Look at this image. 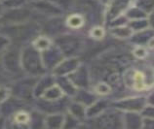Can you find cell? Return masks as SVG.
Wrapping results in <instances>:
<instances>
[{
	"label": "cell",
	"mask_w": 154,
	"mask_h": 129,
	"mask_svg": "<svg viewBox=\"0 0 154 129\" xmlns=\"http://www.w3.org/2000/svg\"><path fill=\"white\" fill-rule=\"evenodd\" d=\"M21 66L29 77H40L47 73L42 62L41 52L31 45L25 47L21 51Z\"/></svg>",
	"instance_id": "cell-1"
},
{
	"label": "cell",
	"mask_w": 154,
	"mask_h": 129,
	"mask_svg": "<svg viewBox=\"0 0 154 129\" xmlns=\"http://www.w3.org/2000/svg\"><path fill=\"white\" fill-rule=\"evenodd\" d=\"M53 44L62 51L64 57L77 56V54L83 48L82 38L71 33H63L57 36L53 40Z\"/></svg>",
	"instance_id": "cell-2"
},
{
	"label": "cell",
	"mask_w": 154,
	"mask_h": 129,
	"mask_svg": "<svg viewBox=\"0 0 154 129\" xmlns=\"http://www.w3.org/2000/svg\"><path fill=\"white\" fill-rule=\"evenodd\" d=\"M146 96L137 95L125 98H117L110 101V106L120 112H140L146 105Z\"/></svg>",
	"instance_id": "cell-3"
},
{
	"label": "cell",
	"mask_w": 154,
	"mask_h": 129,
	"mask_svg": "<svg viewBox=\"0 0 154 129\" xmlns=\"http://www.w3.org/2000/svg\"><path fill=\"white\" fill-rule=\"evenodd\" d=\"M32 16L31 8L26 6L12 8V9H6L1 18V21H4L10 25H25L29 22Z\"/></svg>",
	"instance_id": "cell-4"
},
{
	"label": "cell",
	"mask_w": 154,
	"mask_h": 129,
	"mask_svg": "<svg viewBox=\"0 0 154 129\" xmlns=\"http://www.w3.org/2000/svg\"><path fill=\"white\" fill-rule=\"evenodd\" d=\"M108 110V109H107ZM107 110H105L100 115L95 116V118L88 119L95 122L96 127L102 128H121L123 127L122 122V112L116 110L114 112L108 113Z\"/></svg>",
	"instance_id": "cell-5"
},
{
	"label": "cell",
	"mask_w": 154,
	"mask_h": 129,
	"mask_svg": "<svg viewBox=\"0 0 154 129\" xmlns=\"http://www.w3.org/2000/svg\"><path fill=\"white\" fill-rule=\"evenodd\" d=\"M124 81L127 87L131 88V89L137 92L145 91L150 86H149L148 83L146 82V76H145L144 72L139 69H131L126 72V74L124 76Z\"/></svg>",
	"instance_id": "cell-6"
},
{
	"label": "cell",
	"mask_w": 154,
	"mask_h": 129,
	"mask_svg": "<svg viewBox=\"0 0 154 129\" xmlns=\"http://www.w3.org/2000/svg\"><path fill=\"white\" fill-rule=\"evenodd\" d=\"M136 0H107L106 1V9H105L104 19L106 25L119 16L125 14L130 7L135 4Z\"/></svg>",
	"instance_id": "cell-7"
},
{
	"label": "cell",
	"mask_w": 154,
	"mask_h": 129,
	"mask_svg": "<svg viewBox=\"0 0 154 129\" xmlns=\"http://www.w3.org/2000/svg\"><path fill=\"white\" fill-rule=\"evenodd\" d=\"M82 63L78 56H69V57H63L57 65L51 70L50 73L55 76H67L72 71H74L80 64Z\"/></svg>",
	"instance_id": "cell-8"
},
{
	"label": "cell",
	"mask_w": 154,
	"mask_h": 129,
	"mask_svg": "<svg viewBox=\"0 0 154 129\" xmlns=\"http://www.w3.org/2000/svg\"><path fill=\"white\" fill-rule=\"evenodd\" d=\"M40 52H41V58H42L43 65L45 67L47 72H51L53 68L64 57L63 54H62V51H60L54 44H53L51 47L48 48V49Z\"/></svg>",
	"instance_id": "cell-9"
},
{
	"label": "cell",
	"mask_w": 154,
	"mask_h": 129,
	"mask_svg": "<svg viewBox=\"0 0 154 129\" xmlns=\"http://www.w3.org/2000/svg\"><path fill=\"white\" fill-rule=\"evenodd\" d=\"M66 29L67 28L66 26V23H64V18H62V16L51 17L44 23L43 26L44 34L49 36L52 39L64 33Z\"/></svg>",
	"instance_id": "cell-10"
},
{
	"label": "cell",
	"mask_w": 154,
	"mask_h": 129,
	"mask_svg": "<svg viewBox=\"0 0 154 129\" xmlns=\"http://www.w3.org/2000/svg\"><path fill=\"white\" fill-rule=\"evenodd\" d=\"M66 77L77 88H89L90 86L89 70L85 64L81 63L74 71H72Z\"/></svg>",
	"instance_id": "cell-11"
},
{
	"label": "cell",
	"mask_w": 154,
	"mask_h": 129,
	"mask_svg": "<svg viewBox=\"0 0 154 129\" xmlns=\"http://www.w3.org/2000/svg\"><path fill=\"white\" fill-rule=\"evenodd\" d=\"M18 52L19 51L16 50L10 51V47L6 51L3 52V62L7 70L11 72H19L20 70H23L21 66V54Z\"/></svg>",
	"instance_id": "cell-12"
},
{
	"label": "cell",
	"mask_w": 154,
	"mask_h": 129,
	"mask_svg": "<svg viewBox=\"0 0 154 129\" xmlns=\"http://www.w3.org/2000/svg\"><path fill=\"white\" fill-rule=\"evenodd\" d=\"M33 5V8L38 11L39 13L43 15H48L51 17H57V16H62L63 12L60 9L59 7L54 5L49 0H40L37 2L31 3Z\"/></svg>",
	"instance_id": "cell-13"
},
{
	"label": "cell",
	"mask_w": 154,
	"mask_h": 129,
	"mask_svg": "<svg viewBox=\"0 0 154 129\" xmlns=\"http://www.w3.org/2000/svg\"><path fill=\"white\" fill-rule=\"evenodd\" d=\"M64 23L68 30L78 32L86 25V19L80 13H71L64 18Z\"/></svg>",
	"instance_id": "cell-14"
},
{
	"label": "cell",
	"mask_w": 154,
	"mask_h": 129,
	"mask_svg": "<svg viewBox=\"0 0 154 129\" xmlns=\"http://www.w3.org/2000/svg\"><path fill=\"white\" fill-rule=\"evenodd\" d=\"M54 84H55V76H53L51 73L49 75L46 73L38 77L33 88V97L37 98L39 96H41L43 92Z\"/></svg>",
	"instance_id": "cell-15"
},
{
	"label": "cell",
	"mask_w": 154,
	"mask_h": 129,
	"mask_svg": "<svg viewBox=\"0 0 154 129\" xmlns=\"http://www.w3.org/2000/svg\"><path fill=\"white\" fill-rule=\"evenodd\" d=\"M110 102H108L106 99H97L95 102L86 108V119L95 118V116L100 115L105 110H107Z\"/></svg>",
	"instance_id": "cell-16"
},
{
	"label": "cell",
	"mask_w": 154,
	"mask_h": 129,
	"mask_svg": "<svg viewBox=\"0 0 154 129\" xmlns=\"http://www.w3.org/2000/svg\"><path fill=\"white\" fill-rule=\"evenodd\" d=\"M129 40L135 45L147 46L149 43L153 41V28H146V29L134 32Z\"/></svg>",
	"instance_id": "cell-17"
},
{
	"label": "cell",
	"mask_w": 154,
	"mask_h": 129,
	"mask_svg": "<svg viewBox=\"0 0 154 129\" xmlns=\"http://www.w3.org/2000/svg\"><path fill=\"white\" fill-rule=\"evenodd\" d=\"M123 127L141 128L143 116L139 112H122Z\"/></svg>",
	"instance_id": "cell-18"
},
{
	"label": "cell",
	"mask_w": 154,
	"mask_h": 129,
	"mask_svg": "<svg viewBox=\"0 0 154 129\" xmlns=\"http://www.w3.org/2000/svg\"><path fill=\"white\" fill-rule=\"evenodd\" d=\"M72 98H73L72 100H74V101H77L88 107L89 105H91L98 99V96L93 91L88 90V88H77L76 93Z\"/></svg>",
	"instance_id": "cell-19"
},
{
	"label": "cell",
	"mask_w": 154,
	"mask_h": 129,
	"mask_svg": "<svg viewBox=\"0 0 154 129\" xmlns=\"http://www.w3.org/2000/svg\"><path fill=\"white\" fill-rule=\"evenodd\" d=\"M64 113H54V114L45 115V118H44V128H63Z\"/></svg>",
	"instance_id": "cell-20"
},
{
	"label": "cell",
	"mask_w": 154,
	"mask_h": 129,
	"mask_svg": "<svg viewBox=\"0 0 154 129\" xmlns=\"http://www.w3.org/2000/svg\"><path fill=\"white\" fill-rule=\"evenodd\" d=\"M86 108L87 107L85 105L74 101V100H71L67 104L66 112L69 113L70 115H72L77 119H79L80 122H84L86 120Z\"/></svg>",
	"instance_id": "cell-21"
},
{
	"label": "cell",
	"mask_w": 154,
	"mask_h": 129,
	"mask_svg": "<svg viewBox=\"0 0 154 129\" xmlns=\"http://www.w3.org/2000/svg\"><path fill=\"white\" fill-rule=\"evenodd\" d=\"M55 82L58 86L62 88L63 93L66 94L67 97H73L74 94L77 91V87L73 84L70 82V80L68 79L66 76H59V77H55Z\"/></svg>",
	"instance_id": "cell-22"
},
{
	"label": "cell",
	"mask_w": 154,
	"mask_h": 129,
	"mask_svg": "<svg viewBox=\"0 0 154 129\" xmlns=\"http://www.w3.org/2000/svg\"><path fill=\"white\" fill-rule=\"evenodd\" d=\"M109 33L114 38H117L119 40H129L133 35L134 31L126 23V25H122L110 26L109 27Z\"/></svg>",
	"instance_id": "cell-23"
},
{
	"label": "cell",
	"mask_w": 154,
	"mask_h": 129,
	"mask_svg": "<svg viewBox=\"0 0 154 129\" xmlns=\"http://www.w3.org/2000/svg\"><path fill=\"white\" fill-rule=\"evenodd\" d=\"M66 95L63 93L62 88H60L55 82V84H52L50 87H48L39 97L46 99V100H50V101H56V100H60L63 97H66Z\"/></svg>",
	"instance_id": "cell-24"
},
{
	"label": "cell",
	"mask_w": 154,
	"mask_h": 129,
	"mask_svg": "<svg viewBox=\"0 0 154 129\" xmlns=\"http://www.w3.org/2000/svg\"><path fill=\"white\" fill-rule=\"evenodd\" d=\"M52 45H53V39L45 34L35 36V38H33V40H32V42H31V46L34 47L35 49L38 50L39 51H42L44 50L48 49V48L51 47Z\"/></svg>",
	"instance_id": "cell-25"
},
{
	"label": "cell",
	"mask_w": 154,
	"mask_h": 129,
	"mask_svg": "<svg viewBox=\"0 0 154 129\" xmlns=\"http://www.w3.org/2000/svg\"><path fill=\"white\" fill-rule=\"evenodd\" d=\"M124 16L127 18L128 21H131V19H145V18H147L148 14L145 13L143 10H141L140 8H139L134 4L133 6H131L126 12H125Z\"/></svg>",
	"instance_id": "cell-26"
},
{
	"label": "cell",
	"mask_w": 154,
	"mask_h": 129,
	"mask_svg": "<svg viewBox=\"0 0 154 129\" xmlns=\"http://www.w3.org/2000/svg\"><path fill=\"white\" fill-rule=\"evenodd\" d=\"M92 91L97 96H107L112 93V86L107 82H100L93 86Z\"/></svg>",
	"instance_id": "cell-27"
},
{
	"label": "cell",
	"mask_w": 154,
	"mask_h": 129,
	"mask_svg": "<svg viewBox=\"0 0 154 129\" xmlns=\"http://www.w3.org/2000/svg\"><path fill=\"white\" fill-rule=\"evenodd\" d=\"M30 116L31 114H29L28 112L19 109L14 114V123H17L18 125L26 126L27 124L30 123Z\"/></svg>",
	"instance_id": "cell-28"
},
{
	"label": "cell",
	"mask_w": 154,
	"mask_h": 129,
	"mask_svg": "<svg viewBox=\"0 0 154 129\" xmlns=\"http://www.w3.org/2000/svg\"><path fill=\"white\" fill-rule=\"evenodd\" d=\"M127 25L130 27H131V29L134 32L146 29V28H151L150 26H149L147 18H145V19H131V21L127 22Z\"/></svg>",
	"instance_id": "cell-29"
},
{
	"label": "cell",
	"mask_w": 154,
	"mask_h": 129,
	"mask_svg": "<svg viewBox=\"0 0 154 129\" xmlns=\"http://www.w3.org/2000/svg\"><path fill=\"white\" fill-rule=\"evenodd\" d=\"M88 36L95 41H102L105 37V28L103 26H93L88 32Z\"/></svg>",
	"instance_id": "cell-30"
},
{
	"label": "cell",
	"mask_w": 154,
	"mask_h": 129,
	"mask_svg": "<svg viewBox=\"0 0 154 129\" xmlns=\"http://www.w3.org/2000/svg\"><path fill=\"white\" fill-rule=\"evenodd\" d=\"M133 54L135 58L139 60H143L148 56V51L146 49V46H140V45H134Z\"/></svg>",
	"instance_id": "cell-31"
},
{
	"label": "cell",
	"mask_w": 154,
	"mask_h": 129,
	"mask_svg": "<svg viewBox=\"0 0 154 129\" xmlns=\"http://www.w3.org/2000/svg\"><path fill=\"white\" fill-rule=\"evenodd\" d=\"M49 1L59 7L63 12L72 9L75 4V0H49Z\"/></svg>",
	"instance_id": "cell-32"
},
{
	"label": "cell",
	"mask_w": 154,
	"mask_h": 129,
	"mask_svg": "<svg viewBox=\"0 0 154 129\" xmlns=\"http://www.w3.org/2000/svg\"><path fill=\"white\" fill-rule=\"evenodd\" d=\"M135 5L147 14L153 12V0H136Z\"/></svg>",
	"instance_id": "cell-33"
},
{
	"label": "cell",
	"mask_w": 154,
	"mask_h": 129,
	"mask_svg": "<svg viewBox=\"0 0 154 129\" xmlns=\"http://www.w3.org/2000/svg\"><path fill=\"white\" fill-rule=\"evenodd\" d=\"M11 45V39L8 36L0 34V54H3L4 51L8 50V48Z\"/></svg>",
	"instance_id": "cell-34"
},
{
	"label": "cell",
	"mask_w": 154,
	"mask_h": 129,
	"mask_svg": "<svg viewBox=\"0 0 154 129\" xmlns=\"http://www.w3.org/2000/svg\"><path fill=\"white\" fill-rule=\"evenodd\" d=\"M12 91L6 86H0V103H5L10 98Z\"/></svg>",
	"instance_id": "cell-35"
},
{
	"label": "cell",
	"mask_w": 154,
	"mask_h": 129,
	"mask_svg": "<svg viewBox=\"0 0 154 129\" xmlns=\"http://www.w3.org/2000/svg\"><path fill=\"white\" fill-rule=\"evenodd\" d=\"M140 114L141 115L143 118H153L154 115V109L153 105H148L146 104L143 107V109L140 112Z\"/></svg>",
	"instance_id": "cell-36"
},
{
	"label": "cell",
	"mask_w": 154,
	"mask_h": 129,
	"mask_svg": "<svg viewBox=\"0 0 154 129\" xmlns=\"http://www.w3.org/2000/svg\"><path fill=\"white\" fill-rule=\"evenodd\" d=\"M141 128L144 129H153L154 128V120L153 118H143Z\"/></svg>",
	"instance_id": "cell-37"
},
{
	"label": "cell",
	"mask_w": 154,
	"mask_h": 129,
	"mask_svg": "<svg viewBox=\"0 0 154 129\" xmlns=\"http://www.w3.org/2000/svg\"><path fill=\"white\" fill-rule=\"evenodd\" d=\"M5 7H4V5H3V3L1 2V0H0V19L2 18V16H3V14H4V12H5Z\"/></svg>",
	"instance_id": "cell-38"
},
{
	"label": "cell",
	"mask_w": 154,
	"mask_h": 129,
	"mask_svg": "<svg viewBox=\"0 0 154 129\" xmlns=\"http://www.w3.org/2000/svg\"><path fill=\"white\" fill-rule=\"evenodd\" d=\"M28 3H33V2H37V1H40V0H27Z\"/></svg>",
	"instance_id": "cell-39"
},
{
	"label": "cell",
	"mask_w": 154,
	"mask_h": 129,
	"mask_svg": "<svg viewBox=\"0 0 154 129\" xmlns=\"http://www.w3.org/2000/svg\"><path fill=\"white\" fill-rule=\"evenodd\" d=\"M1 25H2V22H1V19H0V26H1Z\"/></svg>",
	"instance_id": "cell-40"
}]
</instances>
